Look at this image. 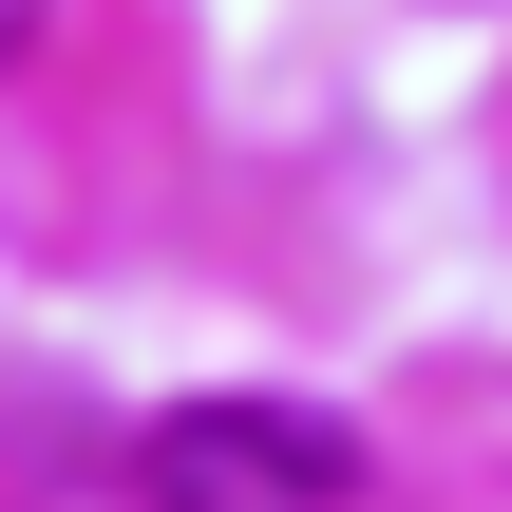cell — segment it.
Instances as JSON below:
<instances>
[{
    "label": "cell",
    "instance_id": "6da1fadb",
    "mask_svg": "<svg viewBox=\"0 0 512 512\" xmlns=\"http://www.w3.org/2000/svg\"><path fill=\"white\" fill-rule=\"evenodd\" d=\"M133 512H361V437L304 399H171L133 437Z\"/></svg>",
    "mask_w": 512,
    "mask_h": 512
}]
</instances>
